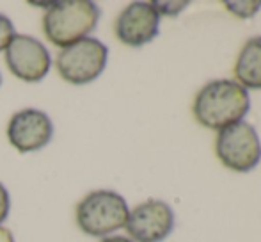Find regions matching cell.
Segmentation results:
<instances>
[{"label":"cell","instance_id":"1","mask_svg":"<svg viewBox=\"0 0 261 242\" xmlns=\"http://www.w3.org/2000/svg\"><path fill=\"white\" fill-rule=\"evenodd\" d=\"M251 109L249 91L237 80L217 79L199 89L194 100V116L204 128L220 132L222 128L240 123Z\"/></svg>","mask_w":261,"mask_h":242},{"label":"cell","instance_id":"2","mask_svg":"<svg viewBox=\"0 0 261 242\" xmlns=\"http://www.w3.org/2000/svg\"><path fill=\"white\" fill-rule=\"evenodd\" d=\"M101 16L100 7L91 0L52 2L43 16L45 38L59 49L89 38Z\"/></svg>","mask_w":261,"mask_h":242},{"label":"cell","instance_id":"3","mask_svg":"<svg viewBox=\"0 0 261 242\" xmlns=\"http://www.w3.org/2000/svg\"><path fill=\"white\" fill-rule=\"evenodd\" d=\"M130 208L119 192L98 189L76 203L75 219L79 228L89 237H109L124 228Z\"/></svg>","mask_w":261,"mask_h":242},{"label":"cell","instance_id":"4","mask_svg":"<svg viewBox=\"0 0 261 242\" xmlns=\"http://www.w3.org/2000/svg\"><path fill=\"white\" fill-rule=\"evenodd\" d=\"M109 49L96 38H84L57 54L55 68L62 80L73 86L91 84L103 73Z\"/></svg>","mask_w":261,"mask_h":242},{"label":"cell","instance_id":"5","mask_svg":"<svg viewBox=\"0 0 261 242\" xmlns=\"http://www.w3.org/2000/svg\"><path fill=\"white\" fill-rule=\"evenodd\" d=\"M215 153L222 166L237 173H249L261 160V141L251 123H234L217 134Z\"/></svg>","mask_w":261,"mask_h":242},{"label":"cell","instance_id":"6","mask_svg":"<svg viewBox=\"0 0 261 242\" xmlns=\"http://www.w3.org/2000/svg\"><path fill=\"white\" fill-rule=\"evenodd\" d=\"M6 64L16 79L36 84L48 75L52 57L45 43H41L38 38L16 34L6 49Z\"/></svg>","mask_w":261,"mask_h":242},{"label":"cell","instance_id":"7","mask_svg":"<svg viewBox=\"0 0 261 242\" xmlns=\"http://www.w3.org/2000/svg\"><path fill=\"white\" fill-rule=\"evenodd\" d=\"M54 137V123L41 109L27 107L14 112L7 123V141L16 152L34 153Z\"/></svg>","mask_w":261,"mask_h":242},{"label":"cell","instance_id":"8","mask_svg":"<svg viewBox=\"0 0 261 242\" xmlns=\"http://www.w3.org/2000/svg\"><path fill=\"white\" fill-rule=\"evenodd\" d=\"M124 228L134 242H162L174 230V212L165 201L148 200L132 208Z\"/></svg>","mask_w":261,"mask_h":242},{"label":"cell","instance_id":"9","mask_svg":"<svg viewBox=\"0 0 261 242\" xmlns=\"http://www.w3.org/2000/svg\"><path fill=\"white\" fill-rule=\"evenodd\" d=\"M160 16L151 2H132L116 18L114 32L123 45L139 49L158 36Z\"/></svg>","mask_w":261,"mask_h":242},{"label":"cell","instance_id":"10","mask_svg":"<svg viewBox=\"0 0 261 242\" xmlns=\"http://www.w3.org/2000/svg\"><path fill=\"white\" fill-rule=\"evenodd\" d=\"M234 77L244 89H261V36L242 46L234 62Z\"/></svg>","mask_w":261,"mask_h":242},{"label":"cell","instance_id":"11","mask_svg":"<svg viewBox=\"0 0 261 242\" xmlns=\"http://www.w3.org/2000/svg\"><path fill=\"white\" fill-rule=\"evenodd\" d=\"M224 7L231 14H234V16L242 18V20H247V18H252L261 9V0H237V2L226 0Z\"/></svg>","mask_w":261,"mask_h":242},{"label":"cell","instance_id":"12","mask_svg":"<svg viewBox=\"0 0 261 242\" xmlns=\"http://www.w3.org/2000/svg\"><path fill=\"white\" fill-rule=\"evenodd\" d=\"M14 36H16V31H14L13 21L6 14L0 13V52H6V49L13 41Z\"/></svg>","mask_w":261,"mask_h":242},{"label":"cell","instance_id":"13","mask_svg":"<svg viewBox=\"0 0 261 242\" xmlns=\"http://www.w3.org/2000/svg\"><path fill=\"white\" fill-rule=\"evenodd\" d=\"M158 16H178L189 2H151Z\"/></svg>","mask_w":261,"mask_h":242},{"label":"cell","instance_id":"14","mask_svg":"<svg viewBox=\"0 0 261 242\" xmlns=\"http://www.w3.org/2000/svg\"><path fill=\"white\" fill-rule=\"evenodd\" d=\"M9 210H11V198H9V192H7L6 185L0 182V225L7 219L9 215Z\"/></svg>","mask_w":261,"mask_h":242},{"label":"cell","instance_id":"15","mask_svg":"<svg viewBox=\"0 0 261 242\" xmlns=\"http://www.w3.org/2000/svg\"><path fill=\"white\" fill-rule=\"evenodd\" d=\"M0 242H16V240H14L13 232H11L9 228H6V226H2V225H0Z\"/></svg>","mask_w":261,"mask_h":242},{"label":"cell","instance_id":"16","mask_svg":"<svg viewBox=\"0 0 261 242\" xmlns=\"http://www.w3.org/2000/svg\"><path fill=\"white\" fill-rule=\"evenodd\" d=\"M100 242H134V240L123 235H109V237H105V239H101Z\"/></svg>","mask_w":261,"mask_h":242},{"label":"cell","instance_id":"17","mask_svg":"<svg viewBox=\"0 0 261 242\" xmlns=\"http://www.w3.org/2000/svg\"><path fill=\"white\" fill-rule=\"evenodd\" d=\"M0 86H2V75H0Z\"/></svg>","mask_w":261,"mask_h":242}]
</instances>
